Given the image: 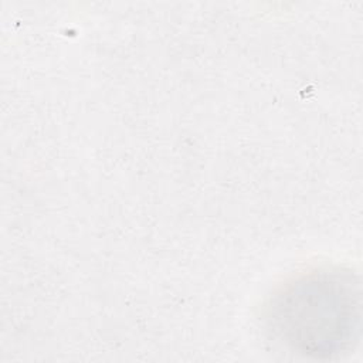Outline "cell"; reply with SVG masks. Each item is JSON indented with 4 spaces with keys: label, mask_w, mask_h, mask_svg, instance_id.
Segmentation results:
<instances>
[{
    "label": "cell",
    "mask_w": 363,
    "mask_h": 363,
    "mask_svg": "<svg viewBox=\"0 0 363 363\" xmlns=\"http://www.w3.org/2000/svg\"><path fill=\"white\" fill-rule=\"evenodd\" d=\"M360 305V286L352 271L316 268L278 289L267 308V323L289 350L326 359L357 342Z\"/></svg>",
    "instance_id": "6da1fadb"
}]
</instances>
